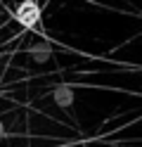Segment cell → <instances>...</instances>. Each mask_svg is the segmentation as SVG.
<instances>
[{"label":"cell","instance_id":"2","mask_svg":"<svg viewBox=\"0 0 142 147\" xmlns=\"http://www.w3.org/2000/svg\"><path fill=\"white\" fill-rule=\"evenodd\" d=\"M0 133H3V131H0Z\"/></svg>","mask_w":142,"mask_h":147},{"label":"cell","instance_id":"1","mask_svg":"<svg viewBox=\"0 0 142 147\" xmlns=\"http://www.w3.org/2000/svg\"><path fill=\"white\" fill-rule=\"evenodd\" d=\"M17 22L24 26V29H33V26L38 24V19H40V5L36 3V0H22L17 7Z\"/></svg>","mask_w":142,"mask_h":147}]
</instances>
